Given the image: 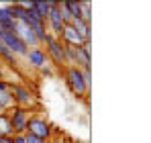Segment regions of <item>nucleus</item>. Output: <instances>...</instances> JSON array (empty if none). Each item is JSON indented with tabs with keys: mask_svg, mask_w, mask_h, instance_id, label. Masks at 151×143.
<instances>
[{
	"mask_svg": "<svg viewBox=\"0 0 151 143\" xmlns=\"http://www.w3.org/2000/svg\"><path fill=\"white\" fill-rule=\"evenodd\" d=\"M78 8H80L82 19L88 21V23H92V2H88V0H78Z\"/></svg>",
	"mask_w": 151,
	"mask_h": 143,
	"instance_id": "4468645a",
	"label": "nucleus"
},
{
	"mask_svg": "<svg viewBox=\"0 0 151 143\" xmlns=\"http://www.w3.org/2000/svg\"><path fill=\"white\" fill-rule=\"evenodd\" d=\"M23 4L27 6V10L31 14H35L41 21L47 19V14H49V10H51V0H31V2H23Z\"/></svg>",
	"mask_w": 151,
	"mask_h": 143,
	"instance_id": "9d476101",
	"label": "nucleus"
},
{
	"mask_svg": "<svg viewBox=\"0 0 151 143\" xmlns=\"http://www.w3.org/2000/svg\"><path fill=\"white\" fill-rule=\"evenodd\" d=\"M72 25H74V29L84 37V41H92V23H88V21H84V19H72Z\"/></svg>",
	"mask_w": 151,
	"mask_h": 143,
	"instance_id": "9b49d317",
	"label": "nucleus"
},
{
	"mask_svg": "<svg viewBox=\"0 0 151 143\" xmlns=\"http://www.w3.org/2000/svg\"><path fill=\"white\" fill-rule=\"evenodd\" d=\"M63 82H65L68 90L74 96H78V98H84V96H88V92H90V86L86 84L84 74H82V70L78 66L63 68Z\"/></svg>",
	"mask_w": 151,
	"mask_h": 143,
	"instance_id": "f257e3e1",
	"label": "nucleus"
},
{
	"mask_svg": "<svg viewBox=\"0 0 151 143\" xmlns=\"http://www.w3.org/2000/svg\"><path fill=\"white\" fill-rule=\"evenodd\" d=\"M25 141L27 143H49V141H45V139H41V137L31 135V133H25Z\"/></svg>",
	"mask_w": 151,
	"mask_h": 143,
	"instance_id": "6ab92c4d",
	"label": "nucleus"
},
{
	"mask_svg": "<svg viewBox=\"0 0 151 143\" xmlns=\"http://www.w3.org/2000/svg\"><path fill=\"white\" fill-rule=\"evenodd\" d=\"M27 133L35 135V137H41L45 141H49L55 133V127L51 125V121L41 115V113H31L29 115V121H27Z\"/></svg>",
	"mask_w": 151,
	"mask_h": 143,
	"instance_id": "f03ea898",
	"label": "nucleus"
},
{
	"mask_svg": "<svg viewBox=\"0 0 151 143\" xmlns=\"http://www.w3.org/2000/svg\"><path fill=\"white\" fill-rule=\"evenodd\" d=\"M14 25H17V21L12 19V14H10V10H8V4L0 6V29L14 33Z\"/></svg>",
	"mask_w": 151,
	"mask_h": 143,
	"instance_id": "f8f14e48",
	"label": "nucleus"
},
{
	"mask_svg": "<svg viewBox=\"0 0 151 143\" xmlns=\"http://www.w3.org/2000/svg\"><path fill=\"white\" fill-rule=\"evenodd\" d=\"M63 25H65V23H63L61 12H59V2H57V0H51V10H49V14H47V19H45L47 33L55 35V37H59V33H61Z\"/></svg>",
	"mask_w": 151,
	"mask_h": 143,
	"instance_id": "423d86ee",
	"label": "nucleus"
},
{
	"mask_svg": "<svg viewBox=\"0 0 151 143\" xmlns=\"http://www.w3.org/2000/svg\"><path fill=\"white\" fill-rule=\"evenodd\" d=\"M0 113H2V110H0Z\"/></svg>",
	"mask_w": 151,
	"mask_h": 143,
	"instance_id": "b1692460",
	"label": "nucleus"
},
{
	"mask_svg": "<svg viewBox=\"0 0 151 143\" xmlns=\"http://www.w3.org/2000/svg\"><path fill=\"white\" fill-rule=\"evenodd\" d=\"M12 106H14V98L10 94V90L0 92V110H2V113H8Z\"/></svg>",
	"mask_w": 151,
	"mask_h": 143,
	"instance_id": "ddd939ff",
	"label": "nucleus"
},
{
	"mask_svg": "<svg viewBox=\"0 0 151 143\" xmlns=\"http://www.w3.org/2000/svg\"><path fill=\"white\" fill-rule=\"evenodd\" d=\"M10 88V82L6 80V78H0V92H4V90H8Z\"/></svg>",
	"mask_w": 151,
	"mask_h": 143,
	"instance_id": "aec40b11",
	"label": "nucleus"
},
{
	"mask_svg": "<svg viewBox=\"0 0 151 143\" xmlns=\"http://www.w3.org/2000/svg\"><path fill=\"white\" fill-rule=\"evenodd\" d=\"M12 143H27L25 135H12Z\"/></svg>",
	"mask_w": 151,
	"mask_h": 143,
	"instance_id": "412c9836",
	"label": "nucleus"
},
{
	"mask_svg": "<svg viewBox=\"0 0 151 143\" xmlns=\"http://www.w3.org/2000/svg\"><path fill=\"white\" fill-rule=\"evenodd\" d=\"M25 57H27V61H29V66L35 68V70H41V68H45V66L49 64L47 53H45L43 47H31L29 51H27Z\"/></svg>",
	"mask_w": 151,
	"mask_h": 143,
	"instance_id": "1a4fd4ad",
	"label": "nucleus"
},
{
	"mask_svg": "<svg viewBox=\"0 0 151 143\" xmlns=\"http://www.w3.org/2000/svg\"><path fill=\"white\" fill-rule=\"evenodd\" d=\"M0 143H12V135H0Z\"/></svg>",
	"mask_w": 151,
	"mask_h": 143,
	"instance_id": "4be33fe9",
	"label": "nucleus"
},
{
	"mask_svg": "<svg viewBox=\"0 0 151 143\" xmlns=\"http://www.w3.org/2000/svg\"><path fill=\"white\" fill-rule=\"evenodd\" d=\"M41 47L45 49L47 59H49V64L53 66V68H65V59H63V45H61V41H59L55 35L47 33V35H45V39H43V43H41Z\"/></svg>",
	"mask_w": 151,
	"mask_h": 143,
	"instance_id": "7ed1b4c3",
	"label": "nucleus"
},
{
	"mask_svg": "<svg viewBox=\"0 0 151 143\" xmlns=\"http://www.w3.org/2000/svg\"><path fill=\"white\" fill-rule=\"evenodd\" d=\"M0 78H4V64H2V59H0Z\"/></svg>",
	"mask_w": 151,
	"mask_h": 143,
	"instance_id": "5701e85b",
	"label": "nucleus"
},
{
	"mask_svg": "<svg viewBox=\"0 0 151 143\" xmlns=\"http://www.w3.org/2000/svg\"><path fill=\"white\" fill-rule=\"evenodd\" d=\"M76 49V66L80 70H86V68H92V41H86L84 45Z\"/></svg>",
	"mask_w": 151,
	"mask_h": 143,
	"instance_id": "6e6552de",
	"label": "nucleus"
},
{
	"mask_svg": "<svg viewBox=\"0 0 151 143\" xmlns=\"http://www.w3.org/2000/svg\"><path fill=\"white\" fill-rule=\"evenodd\" d=\"M49 143H74V139L68 137L65 133H59V131L55 129V133H53V137L49 139Z\"/></svg>",
	"mask_w": 151,
	"mask_h": 143,
	"instance_id": "f3484780",
	"label": "nucleus"
},
{
	"mask_svg": "<svg viewBox=\"0 0 151 143\" xmlns=\"http://www.w3.org/2000/svg\"><path fill=\"white\" fill-rule=\"evenodd\" d=\"M59 12H61V19H63V23H72V10H70V2L68 0H63V2H59Z\"/></svg>",
	"mask_w": 151,
	"mask_h": 143,
	"instance_id": "dca6fc26",
	"label": "nucleus"
},
{
	"mask_svg": "<svg viewBox=\"0 0 151 143\" xmlns=\"http://www.w3.org/2000/svg\"><path fill=\"white\" fill-rule=\"evenodd\" d=\"M61 43H65V45H72V47H80V45H84L86 41H84V37L78 33L74 29V25L68 23L63 25V29H61V33H59V37H57Z\"/></svg>",
	"mask_w": 151,
	"mask_h": 143,
	"instance_id": "0eeeda50",
	"label": "nucleus"
},
{
	"mask_svg": "<svg viewBox=\"0 0 151 143\" xmlns=\"http://www.w3.org/2000/svg\"><path fill=\"white\" fill-rule=\"evenodd\" d=\"M31 110L23 108V106H12L8 110V121H10V127H12V133L14 135H25L27 133V121H29Z\"/></svg>",
	"mask_w": 151,
	"mask_h": 143,
	"instance_id": "39448f33",
	"label": "nucleus"
},
{
	"mask_svg": "<svg viewBox=\"0 0 151 143\" xmlns=\"http://www.w3.org/2000/svg\"><path fill=\"white\" fill-rule=\"evenodd\" d=\"M10 94H12V98H14V104L17 106H23V108H33L35 104H37V96L33 94V90L29 88V86H25V84H21V82H10Z\"/></svg>",
	"mask_w": 151,
	"mask_h": 143,
	"instance_id": "20e7f679",
	"label": "nucleus"
},
{
	"mask_svg": "<svg viewBox=\"0 0 151 143\" xmlns=\"http://www.w3.org/2000/svg\"><path fill=\"white\" fill-rule=\"evenodd\" d=\"M39 72H41V76H43V78H53V76H55V68H53L51 64H47L45 68H41Z\"/></svg>",
	"mask_w": 151,
	"mask_h": 143,
	"instance_id": "a211bd4d",
	"label": "nucleus"
},
{
	"mask_svg": "<svg viewBox=\"0 0 151 143\" xmlns=\"http://www.w3.org/2000/svg\"><path fill=\"white\" fill-rule=\"evenodd\" d=\"M0 135H14L8 121V113H0Z\"/></svg>",
	"mask_w": 151,
	"mask_h": 143,
	"instance_id": "2eb2a0df",
	"label": "nucleus"
}]
</instances>
